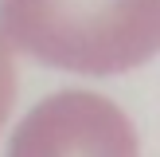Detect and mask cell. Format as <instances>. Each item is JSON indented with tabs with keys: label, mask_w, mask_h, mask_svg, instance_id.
<instances>
[{
	"label": "cell",
	"mask_w": 160,
	"mask_h": 157,
	"mask_svg": "<svg viewBox=\"0 0 160 157\" xmlns=\"http://www.w3.org/2000/svg\"><path fill=\"white\" fill-rule=\"evenodd\" d=\"M23 55L74 75H121L160 51V0H0Z\"/></svg>",
	"instance_id": "cell-1"
},
{
	"label": "cell",
	"mask_w": 160,
	"mask_h": 157,
	"mask_svg": "<svg viewBox=\"0 0 160 157\" xmlns=\"http://www.w3.org/2000/svg\"><path fill=\"white\" fill-rule=\"evenodd\" d=\"M8 157H141V149L129 118L109 98L62 90L23 118Z\"/></svg>",
	"instance_id": "cell-2"
},
{
	"label": "cell",
	"mask_w": 160,
	"mask_h": 157,
	"mask_svg": "<svg viewBox=\"0 0 160 157\" xmlns=\"http://www.w3.org/2000/svg\"><path fill=\"white\" fill-rule=\"evenodd\" d=\"M12 94H16V71H12V55H8L4 39H0V122L12 110Z\"/></svg>",
	"instance_id": "cell-3"
}]
</instances>
